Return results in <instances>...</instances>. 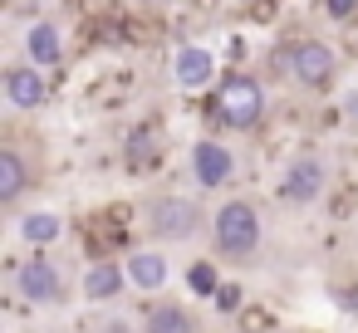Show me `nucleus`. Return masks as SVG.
<instances>
[{
    "label": "nucleus",
    "instance_id": "obj_18",
    "mask_svg": "<svg viewBox=\"0 0 358 333\" xmlns=\"http://www.w3.org/2000/svg\"><path fill=\"white\" fill-rule=\"evenodd\" d=\"M275 328H280L275 309H265V304H255V299H245V309L236 313V333H275Z\"/></svg>",
    "mask_w": 358,
    "mask_h": 333
},
{
    "label": "nucleus",
    "instance_id": "obj_6",
    "mask_svg": "<svg viewBox=\"0 0 358 333\" xmlns=\"http://www.w3.org/2000/svg\"><path fill=\"white\" fill-rule=\"evenodd\" d=\"M0 89H6V103L15 113H35V108H50V79L40 64H6V74H0Z\"/></svg>",
    "mask_w": 358,
    "mask_h": 333
},
{
    "label": "nucleus",
    "instance_id": "obj_24",
    "mask_svg": "<svg viewBox=\"0 0 358 333\" xmlns=\"http://www.w3.org/2000/svg\"><path fill=\"white\" fill-rule=\"evenodd\" d=\"M338 309L358 318V289H338Z\"/></svg>",
    "mask_w": 358,
    "mask_h": 333
},
{
    "label": "nucleus",
    "instance_id": "obj_25",
    "mask_svg": "<svg viewBox=\"0 0 358 333\" xmlns=\"http://www.w3.org/2000/svg\"><path fill=\"white\" fill-rule=\"evenodd\" d=\"M343 118H348V123H358V89H348V94H343Z\"/></svg>",
    "mask_w": 358,
    "mask_h": 333
},
{
    "label": "nucleus",
    "instance_id": "obj_28",
    "mask_svg": "<svg viewBox=\"0 0 358 333\" xmlns=\"http://www.w3.org/2000/svg\"><path fill=\"white\" fill-rule=\"evenodd\" d=\"M192 6H196V10H216V0H192Z\"/></svg>",
    "mask_w": 358,
    "mask_h": 333
},
{
    "label": "nucleus",
    "instance_id": "obj_23",
    "mask_svg": "<svg viewBox=\"0 0 358 333\" xmlns=\"http://www.w3.org/2000/svg\"><path fill=\"white\" fill-rule=\"evenodd\" d=\"M324 15L329 20H353L358 15V0H324Z\"/></svg>",
    "mask_w": 358,
    "mask_h": 333
},
{
    "label": "nucleus",
    "instance_id": "obj_10",
    "mask_svg": "<svg viewBox=\"0 0 358 333\" xmlns=\"http://www.w3.org/2000/svg\"><path fill=\"white\" fill-rule=\"evenodd\" d=\"M128 289H133V279H128V265H118V260H89L84 274H79L84 304H113Z\"/></svg>",
    "mask_w": 358,
    "mask_h": 333
},
{
    "label": "nucleus",
    "instance_id": "obj_21",
    "mask_svg": "<svg viewBox=\"0 0 358 333\" xmlns=\"http://www.w3.org/2000/svg\"><path fill=\"white\" fill-rule=\"evenodd\" d=\"M79 15H84L89 25H103V20L118 15V0H79Z\"/></svg>",
    "mask_w": 358,
    "mask_h": 333
},
{
    "label": "nucleus",
    "instance_id": "obj_1",
    "mask_svg": "<svg viewBox=\"0 0 358 333\" xmlns=\"http://www.w3.org/2000/svg\"><path fill=\"white\" fill-rule=\"evenodd\" d=\"M265 245V221H260V206L245 201V196H226L216 211H211V250L221 260H236V265H250Z\"/></svg>",
    "mask_w": 358,
    "mask_h": 333
},
{
    "label": "nucleus",
    "instance_id": "obj_8",
    "mask_svg": "<svg viewBox=\"0 0 358 333\" xmlns=\"http://www.w3.org/2000/svg\"><path fill=\"white\" fill-rule=\"evenodd\" d=\"M324 186H329V162H324L319 152H299V157L285 167V177H280V196L294 201V206L319 201Z\"/></svg>",
    "mask_w": 358,
    "mask_h": 333
},
{
    "label": "nucleus",
    "instance_id": "obj_9",
    "mask_svg": "<svg viewBox=\"0 0 358 333\" xmlns=\"http://www.w3.org/2000/svg\"><path fill=\"white\" fill-rule=\"evenodd\" d=\"M172 79H177V89L201 94V89L221 84V59H216L206 45H182V50L172 54Z\"/></svg>",
    "mask_w": 358,
    "mask_h": 333
},
{
    "label": "nucleus",
    "instance_id": "obj_14",
    "mask_svg": "<svg viewBox=\"0 0 358 333\" xmlns=\"http://www.w3.org/2000/svg\"><path fill=\"white\" fill-rule=\"evenodd\" d=\"M143 333H201V318L177 299H157L143 313Z\"/></svg>",
    "mask_w": 358,
    "mask_h": 333
},
{
    "label": "nucleus",
    "instance_id": "obj_3",
    "mask_svg": "<svg viewBox=\"0 0 358 333\" xmlns=\"http://www.w3.org/2000/svg\"><path fill=\"white\" fill-rule=\"evenodd\" d=\"M211 113H216L226 128H236V133L260 128V118H265V84H260L255 74H245V69L221 74L216 98H211Z\"/></svg>",
    "mask_w": 358,
    "mask_h": 333
},
{
    "label": "nucleus",
    "instance_id": "obj_26",
    "mask_svg": "<svg viewBox=\"0 0 358 333\" xmlns=\"http://www.w3.org/2000/svg\"><path fill=\"white\" fill-rule=\"evenodd\" d=\"M226 54L241 64V59H245V40H241V35H231V40H226Z\"/></svg>",
    "mask_w": 358,
    "mask_h": 333
},
{
    "label": "nucleus",
    "instance_id": "obj_17",
    "mask_svg": "<svg viewBox=\"0 0 358 333\" xmlns=\"http://www.w3.org/2000/svg\"><path fill=\"white\" fill-rule=\"evenodd\" d=\"M187 289H192L196 299H216V289H221L216 260H192V265H187Z\"/></svg>",
    "mask_w": 358,
    "mask_h": 333
},
{
    "label": "nucleus",
    "instance_id": "obj_22",
    "mask_svg": "<svg viewBox=\"0 0 358 333\" xmlns=\"http://www.w3.org/2000/svg\"><path fill=\"white\" fill-rule=\"evenodd\" d=\"M245 20H250V25H280V0H250V6H245Z\"/></svg>",
    "mask_w": 358,
    "mask_h": 333
},
{
    "label": "nucleus",
    "instance_id": "obj_27",
    "mask_svg": "<svg viewBox=\"0 0 358 333\" xmlns=\"http://www.w3.org/2000/svg\"><path fill=\"white\" fill-rule=\"evenodd\" d=\"M99 333H138V328H133V323H128V318H108V323H103V328H99Z\"/></svg>",
    "mask_w": 358,
    "mask_h": 333
},
{
    "label": "nucleus",
    "instance_id": "obj_19",
    "mask_svg": "<svg viewBox=\"0 0 358 333\" xmlns=\"http://www.w3.org/2000/svg\"><path fill=\"white\" fill-rule=\"evenodd\" d=\"M216 313H226V318H236L241 309H245V289L241 284H231V279H221V289H216Z\"/></svg>",
    "mask_w": 358,
    "mask_h": 333
},
{
    "label": "nucleus",
    "instance_id": "obj_2",
    "mask_svg": "<svg viewBox=\"0 0 358 333\" xmlns=\"http://www.w3.org/2000/svg\"><path fill=\"white\" fill-rule=\"evenodd\" d=\"M148 235L157 245H192L201 230H211V216L201 211L196 196H182V191H162L148 201Z\"/></svg>",
    "mask_w": 358,
    "mask_h": 333
},
{
    "label": "nucleus",
    "instance_id": "obj_5",
    "mask_svg": "<svg viewBox=\"0 0 358 333\" xmlns=\"http://www.w3.org/2000/svg\"><path fill=\"white\" fill-rule=\"evenodd\" d=\"M280 64H285V74H289L304 94H324V89L338 79V54H334V45H324V40H314V35L294 40V45L280 54Z\"/></svg>",
    "mask_w": 358,
    "mask_h": 333
},
{
    "label": "nucleus",
    "instance_id": "obj_15",
    "mask_svg": "<svg viewBox=\"0 0 358 333\" xmlns=\"http://www.w3.org/2000/svg\"><path fill=\"white\" fill-rule=\"evenodd\" d=\"M15 235L35 250H50L55 240H64V216L59 211H25V216H15Z\"/></svg>",
    "mask_w": 358,
    "mask_h": 333
},
{
    "label": "nucleus",
    "instance_id": "obj_16",
    "mask_svg": "<svg viewBox=\"0 0 358 333\" xmlns=\"http://www.w3.org/2000/svg\"><path fill=\"white\" fill-rule=\"evenodd\" d=\"M157 157H162V128L157 123H138L128 133V142H123V162L133 172H143V167H157Z\"/></svg>",
    "mask_w": 358,
    "mask_h": 333
},
{
    "label": "nucleus",
    "instance_id": "obj_13",
    "mask_svg": "<svg viewBox=\"0 0 358 333\" xmlns=\"http://www.w3.org/2000/svg\"><path fill=\"white\" fill-rule=\"evenodd\" d=\"M30 186H35V172H30L25 152L15 142H6L0 147V206H15Z\"/></svg>",
    "mask_w": 358,
    "mask_h": 333
},
{
    "label": "nucleus",
    "instance_id": "obj_7",
    "mask_svg": "<svg viewBox=\"0 0 358 333\" xmlns=\"http://www.w3.org/2000/svg\"><path fill=\"white\" fill-rule=\"evenodd\" d=\"M187 162H192V182H196L201 191H221V186H231V177H236V152H231L226 142H216V138H196Z\"/></svg>",
    "mask_w": 358,
    "mask_h": 333
},
{
    "label": "nucleus",
    "instance_id": "obj_11",
    "mask_svg": "<svg viewBox=\"0 0 358 333\" xmlns=\"http://www.w3.org/2000/svg\"><path fill=\"white\" fill-rule=\"evenodd\" d=\"M123 265H128V279H133V289H138V294H162V289L172 284V260L162 255V245L128 250V255H123Z\"/></svg>",
    "mask_w": 358,
    "mask_h": 333
},
{
    "label": "nucleus",
    "instance_id": "obj_20",
    "mask_svg": "<svg viewBox=\"0 0 358 333\" xmlns=\"http://www.w3.org/2000/svg\"><path fill=\"white\" fill-rule=\"evenodd\" d=\"M123 89H128V74H108L103 84H94L89 103H94V108H108V98H123Z\"/></svg>",
    "mask_w": 358,
    "mask_h": 333
},
{
    "label": "nucleus",
    "instance_id": "obj_4",
    "mask_svg": "<svg viewBox=\"0 0 358 333\" xmlns=\"http://www.w3.org/2000/svg\"><path fill=\"white\" fill-rule=\"evenodd\" d=\"M10 289L25 309H59L69 294V279H64L59 260H50V250H35L30 260H20L10 269Z\"/></svg>",
    "mask_w": 358,
    "mask_h": 333
},
{
    "label": "nucleus",
    "instance_id": "obj_29",
    "mask_svg": "<svg viewBox=\"0 0 358 333\" xmlns=\"http://www.w3.org/2000/svg\"><path fill=\"white\" fill-rule=\"evenodd\" d=\"M157 6H182V0H157Z\"/></svg>",
    "mask_w": 358,
    "mask_h": 333
},
{
    "label": "nucleus",
    "instance_id": "obj_12",
    "mask_svg": "<svg viewBox=\"0 0 358 333\" xmlns=\"http://www.w3.org/2000/svg\"><path fill=\"white\" fill-rule=\"evenodd\" d=\"M25 59L40 69H59L64 64V35L55 20H30L25 25Z\"/></svg>",
    "mask_w": 358,
    "mask_h": 333
}]
</instances>
